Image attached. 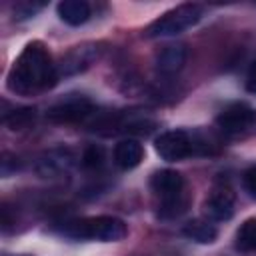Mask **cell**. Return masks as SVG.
Returning <instances> with one entry per match:
<instances>
[{
  "label": "cell",
  "instance_id": "6da1fadb",
  "mask_svg": "<svg viewBox=\"0 0 256 256\" xmlns=\"http://www.w3.org/2000/svg\"><path fill=\"white\" fill-rule=\"evenodd\" d=\"M58 80L48 48L40 42H28L8 72V90L18 96H34L52 88Z\"/></svg>",
  "mask_w": 256,
  "mask_h": 256
},
{
  "label": "cell",
  "instance_id": "7a4b0ae2",
  "mask_svg": "<svg viewBox=\"0 0 256 256\" xmlns=\"http://www.w3.org/2000/svg\"><path fill=\"white\" fill-rule=\"evenodd\" d=\"M150 188L154 196L160 200V210H158L160 218H174L186 210L184 208L186 202L182 200L184 178L180 172L170 170V168L154 172L150 178Z\"/></svg>",
  "mask_w": 256,
  "mask_h": 256
},
{
  "label": "cell",
  "instance_id": "3957f363",
  "mask_svg": "<svg viewBox=\"0 0 256 256\" xmlns=\"http://www.w3.org/2000/svg\"><path fill=\"white\" fill-rule=\"evenodd\" d=\"M64 232L72 238H88L98 242H120L128 234V226L116 216H94L68 222Z\"/></svg>",
  "mask_w": 256,
  "mask_h": 256
},
{
  "label": "cell",
  "instance_id": "277c9868",
  "mask_svg": "<svg viewBox=\"0 0 256 256\" xmlns=\"http://www.w3.org/2000/svg\"><path fill=\"white\" fill-rule=\"evenodd\" d=\"M202 18V8L198 4H180L168 12H164L160 18H156L144 32L146 38H164V36H176L184 30L198 24Z\"/></svg>",
  "mask_w": 256,
  "mask_h": 256
},
{
  "label": "cell",
  "instance_id": "5b68a950",
  "mask_svg": "<svg viewBox=\"0 0 256 256\" xmlns=\"http://www.w3.org/2000/svg\"><path fill=\"white\" fill-rule=\"evenodd\" d=\"M100 56H102V46L96 44V42H84V44L74 46L56 64L58 78L60 76H64V78L66 76H76V74L88 70L92 64H96L100 60Z\"/></svg>",
  "mask_w": 256,
  "mask_h": 256
},
{
  "label": "cell",
  "instance_id": "8992f818",
  "mask_svg": "<svg viewBox=\"0 0 256 256\" xmlns=\"http://www.w3.org/2000/svg\"><path fill=\"white\" fill-rule=\"evenodd\" d=\"M154 150L166 162H178V160H184V158H188V156L194 154L192 138L184 130H168V132H162L154 140Z\"/></svg>",
  "mask_w": 256,
  "mask_h": 256
},
{
  "label": "cell",
  "instance_id": "52a82bcc",
  "mask_svg": "<svg viewBox=\"0 0 256 256\" xmlns=\"http://www.w3.org/2000/svg\"><path fill=\"white\" fill-rule=\"evenodd\" d=\"M92 110H94V106L88 98L68 96V98L56 102L54 106H50L46 112V118L50 122H56V124H70V122L84 120L86 116H90Z\"/></svg>",
  "mask_w": 256,
  "mask_h": 256
},
{
  "label": "cell",
  "instance_id": "ba28073f",
  "mask_svg": "<svg viewBox=\"0 0 256 256\" xmlns=\"http://www.w3.org/2000/svg\"><path fill=\"white\" fill-rule=\"evenodd\" d=\"M252 118H254V112H252V108L248 104L234 102V104L226 106L218 114L216 124L226 134H240V132H244L252 124Z\"/></svg>",
  "mask_w": 256,
  "mask_h": 256
},
{
  "label": "cell",
  "instance_id": "9c48e42d",
  "mask_svg": "<svg viewBox=\"0 0 256 256\" xmlns=\"http://www.w3.org/2000/svg\"><path fill=\"white\" fill-rule=\"evenodd\" d=\"M204 214L216 222L230 220L234 216V194L230 188H214L204 200Z\"/></svg>",
  "mask_w": 256,
  "mask_h": 256
},
{
  "label": "cell",
  "instance_id": "30bf717a",
  "mask_svg": "<svg viewBox=\"0 0 256 256\" xmlns=\"http://www.w3.org/2000/svg\"><path fill=\"white\" fill-rule=\"evenodd\" d=\"M72 152L66 150V148H54L50 152H46L38 164H36V172L44 178H52V176H58L62 172H66L70 166H72Z\"/></svg>",
  "mask_w": 256,
  "mask_h": 256
},
{
  "label": "cell",
  "instance_id": "8fae6325",
  "mask_svg": "<svg viewBox=\"0 0 256 256\" xmlns=\"http://www.w3.org/2000/svg\"><path fill=\"white\" fill-rule=\"evenodd\" d=\"M186 62V46L184 44H168L156 56V70L164 76L176 74Z\"/></svg>",
  "mask_w": 256,
  "mask_h": 256
},
{
  "label": "cell",
  "instance_id": "7c38bea8",
  "mask_svg": "<svg viewBox=\"0 0 256 256\" xmlns=\"http://www.w3.org/2000/svg\"><path fill=\"white\" fill-rule=\"evenodd\" d=\"M144 158V148L138 140L134 138H126V140H120L116 146H114V162L118 168L122 170H130V168H136Z\"/></svg>",
  "mask_w": 256,
  "mask_h": 256
},
{
  "label": "cell",
  "instance_id": "4fadbf2b",
  "mask_svg": "<svg viewBox=\"0 0 256 256\" xmlns=\"http://www.w3.org/2000/svg\"><path fill=\"white\" fill-rule=\"evenodd\" d=\"M58 16L70 26H80L90 18V4L84 0H64L58 4Z\"/></svg>",
  "mask_w": 256,
  "mask_h": 256
},
{
  "label": "cell",
  "instance_id": "5bb4252c",
  "mask_svg": "<svg viewBox=\"0 0 256 256\" xmlns=\"http://www.w3.org/2000/svg\"><path fill=\"white\" fill-rule=\"evenodd\" d=\"M182 234H184L188 240H194V242H198V244H210V242L216 240L218 230H216V226H214L210 220L196 218V220H190V222L184 224Z\"/></svg>",
  "mask_w": 256,
  "mask_h": 256
},
{
  "label": "cell",
  "instance_id": "9a60e30c",
  "mask_svg": "<svg viewBox=\"0 0 256 256\" xmlns=\"http://www.w3.org/2000/svg\"><path fill=\"white\" fill-rule=\"evenodd\" d=\"M34 118H36V110L30 108V106H22V108H16L12 112H6L4 114V124L12 132H22V130L32 126Z\"/></svg>",
  "mask_w": 256,
  "mask_h": 256
},
{
  "label": "cell",
  "instance_id": "2e32d148",
  "mask_svg": "<svg viewBox=\"0 0 256 256\" xmlns=\"http://www.w3.org/2000/svg\"><path fill=\"white\" fill-rule=\"evenodd\" d=\"M236 248L242 252L256 250V216L244 220L236 232Z\"/></svg>",
  "mask_w": 256,
  "mask_h": 256
},
{
  "label": "cell",
  "instance_id": "e0dca14e",
  "mask_svg": "<svg viewBox=\"0 0 256 256\" xmlns=\"http://www.w3.org/2000/svg\"><path fill=\"white\" fill-rule=\"evenodd\" d=\"M102 162H104V148H102V146L92 144V146H88V148L84 150V154H82V166H84V168L96 170V168L102 166Z\"/></svg>",
  "mask_w": 256,
  "mask_h": 256
},
{
  "label": "cell",
  "instance_id": "ac0fdd59",
  "mask_svg": "<svg viewBox=\"0 0 256 256\" xmlns=\"http://www.w3.org/2000/svg\"><path fill=\"white\" fill-rule=\"evenodd\" d=\"M44 8V2H20L14 6V18L16 20H24V18H30L34 16L38 10Z\"/></svg>",
  "mask_w": 256,
  "mask_h": 256
},
{
  "label": "cell",
  "instance_id": "d6986e66",
  "mask_svg": "<svg viewBox=\"0 0 256 256\" xmlns=\"http://www.w3.org/2000/svg\"><path fill=\"white\" fill-rule=\"evenodd\" d=\"M242 182H244V188H246L252 196H256V166H252V168H248V170L244 172Z\"/></svg>",
  "mask_w": 256,
  "mask_h": 256
},
{
  "label": "cell",
  "instance_id": "ffe728a7",
  "mask_svg": "<svg viewBox=\"0 0 256 256\" xmlns=\"http://www.w3.org/2000/svg\"><path fill=\"white\" fill-rule=\"evenodd\" d=\"M246 88H248V92H254V94H256V62H252V66H250V70H248Z\"/></svg>",
  "mask_w": 256,
  "mask_h": 256
}]
</instances>
